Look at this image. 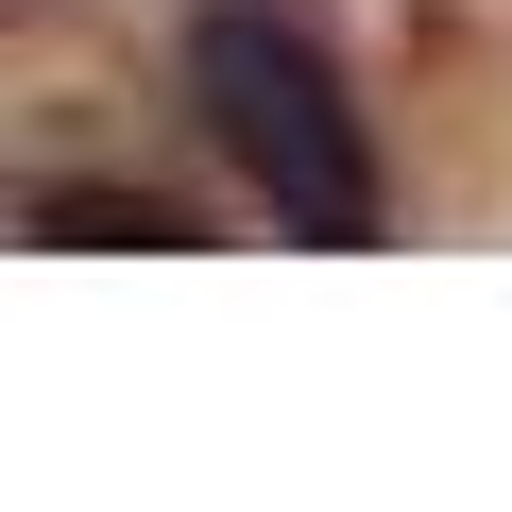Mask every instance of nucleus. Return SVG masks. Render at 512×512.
I'll return each instance as SVG.
<instances>
[{"label": "nucleus", "mask_w": 512, "mask_h": 512, "mask_svg": "<svg viewBox=\"0 0 512 512\" xmlns=\"http://www.w3.org/2000/svg\"><path fill=\"white\" fill-rule=\"evenodd\" d=\"M188 120H205V154L256 205H274V239L359 256L393 222V154H376L359 69H342V35L308 18V0H205L188 18Z\"/></svg>", "instance_id": "f257e3e1"}]
</instances>
